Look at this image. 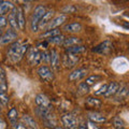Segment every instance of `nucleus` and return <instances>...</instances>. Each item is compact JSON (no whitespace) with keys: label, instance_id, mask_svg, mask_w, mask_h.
Listing matches in <instances>:
<instances>
[{"label":"nucleus","instance_id":"nucleus-20","mask_svg":"<svg viewBox=\"0 0 129 129\" xmlns=\"http://www.w3.org/2000/svg\"><path fill=\"white\" fill-rule=\"evenodd\" d=\"M16 21H17L18 29L24 30L25 28V16H24V12L22 10V8L17 9V14H16Z\"/></svg>","mask_w":129,"mask_h":129},{"label":"nucleus","instance_id":"nucleus-43","mask_svg":"<svg viewBox=\"0 0 129 129\" xmlns=\"http://www.w3.org/2000/svg\"><path fill=\"white\" fill-rule=\"evenodd\" d=\"M0 122H3V117H2V115H1V113H0Z\"/></svg>","mask_w":129,"mask_h":129},{"label":"nucleus","instance_id":"nucleus-5","mask_svg":"<svg viewBox=\"0 0 129 129\" xmlns=\"http://www.w3.org/2000/svg\"><path fill=\"white\" fill-rule=\"evenodd\" d=\"M38 74H39L40 78H41L43 81H45V82H50V81H52L54 79L53 71L46 66L40 67L38 69Z\"/></svg>","mask_w":129,"mask_h":129},{"label":"nucleus","instance_id":"nucleus-3","mask_svg":"<svg viewBox=\"0 0 129 129\" xmlns=\"http://www.w3.org/2000/svg\"><path fill=\"white\" fill-rule=\"evenodd\" d=\"M28 60L32 66H38L41 62V53L37 47H30L28 52Z\"/></svg>","mask_w":129,"mask_h":129},{"label":"nucleus","instance_id":"nucleus-8","mask_svg":"<svg viewBox=\"0 0 129 129\" xmlns=\"http://www.w3.org/2000/svg\"><path fill=\"white\" fill-rule=\"evenodd\" d=\"M67 19V16L64 14H61L57 16V17H55L54 19H52V21L48 23L47 25V29L48 30H52V29H57V28L61 25V24H63V22Z\"/></svg>","mask_w":129,"mask_h":129},{"label":"nucleus","instance_id":"nucleus-7","mask_svg":"<svg viewBox=\"0 0 129 129\" xmlns=\"http://www.w3.org/2000/svg\"><path fill=\"white\" fill-rule=\"evenodd\" d=\"M61 120H62L64 126H66L67 128H69V129H75L76 126H78V125H76L75 117L72 114H70V113H66V114H63L61 116Z\"/></svg>","mask_w":129,"mask_h":129},{"label":"nucleus","instance_id":"nucleus-25","mask_svg":"<svg viewBox=\"0 0 129 129\" xmlns=\"http://www.w3.org/2000/svg\"><path fill=\"white\" fill-rule=\"evenodd\" d=\"M86 106L89 107V108H99L101 106V101L99 99H96V98H87L86 100Z\"/></svg>","mask_w":129,"mask_h":129},{"label":"nucleus","instance_id":"nucleus-12","mask_svg":"<svg viewBox=\"0 0 129 129\" xmlns=\"http://www.w3.org/2000/svg\"><path fill=\"white\" fill-rule=\"evenodd\" d=\"M111 47H112V43L109 41V40H107V41L100 43L98 46H96L94 50H92V52H95V53H99V54H106Z\"/></svg>","mask_w":129,"mask_h":129},{"label":"nucleus","instance_id":"nucleus-26","mask_svg":"<svg viewBox=\"0 0 129 129\" xmlns=\"http://www.w3.org/2000/svg\"><path fill=\"white\" fill-rule=\"evenodd\" d=\"M63 40H64L63 36L58 35V36H55V37H53V38L47 39L46 41H47V43H52V44H62Z\"/></svg>","mask_w":129,"mask_h":129},{"label":"nucleus","instance_id":"nucleus-4","mask_svg":"<svg viewBox=\"0 0 129 129\" xmlns=\"http://www.w3.org/2000/svg\"><path fill=\"white\" fill-rule=\"evenodd\" d=\"M16 38H17V32L14 31L13 29H9L0 38V45H6V44L12 43L13 41H15Z\"/></svg>","mask_w":129,"mask_h":129},{"label":"nucleus","instance_id":"nucleus-13","mask_svg":"<svg viewBox=\"0 0 129 129\" xmlns=\"http://www.w3.org/2000/svg\"><path fill=\"white\" fill-rule=\"evenodd\" d=\"M87 74V70L86 69H78L74 70L73 72H71L69 75V81L73 82V81H79L81 79H83L84 76H86Z\"/></svg>","mask_w":129,"mask_h":129},{"label":"nucleus","instance_id":"nucleus-42","mask_svg":"<svg viewBox=\"0 0 129 129\" xmlns=\"http://www.w3.org/2000/svg\"><path fill=\"white\" fill-rule=\"evenodd\" d=\"M79 129H86V127L83 126V125H81V126H79Z\"/></svg>","mask_w":129,"mask_h":129},{"label":"nucleus","instance_id":"nucleus-45","mask_svg":"<svg viewBox=\"0 0 129 129\" xmlns=\"http://www.w3.org/2000/svg\"><path fill=\"white\" fill-rule=\"evenodd\" d=\"M1 109H2V103L0 102V110H1Z\"/></svg>","mask_w":129,"mask_h":129},{"label":"nucleus","instance_id":"nucleus-44","mask_svg":"<svg viewBox=\"0 0 129 129\" xmlns=\"http://www.w3.org/2000/svg\"><path fill=\"white\" fill-rule=\"evenodd\" d=\"M2 35H3V31H2L1 29H0V38H1V36H2Z\"/></svg>","mask_w":129,"mask_h":129},{"label":"nucleus","instance_id":"nucleus-24","mask_svg":"<svg viewBox=\"0 0 129 129\" xmlns=\"http://www.w3.org/2000/svg\"><path fill=\"white\" fill-rule=\"evenodd\" d=\"M60 35V30L58 29H52V30H46L44 34L41 35V38H45V39H50V38H53L55 36H58Z\"/></svg>","mask_w":129,"mask_h":129},{"label":"nucleus","instance_id":"nucleus-6","mask_svg":"<svg viewBox=\"0 0 129 129\" xmlns=\"http://www.w3.org/2000/svg\"><path fill=\"white\" fill-rule=\"evenodd\" d=\"M79 61V56L71 55V54H64L62 57V64L66 68H73Z\"/></svg>","mask_w":129,"mask_h":129},{"label":"nucleus","instance_id":"nucleus-34","mask_svg":"<svg viewBox=\"0 0 129 129\" xmlns=\"http://www.w3.org/2000/svg\"><path fill=\"white\" fill-rule=\"evenodd\" d=\"M85 127H86V129H100V128L96 125V123L91 122V120H89V119H88L87 122H86Z\"/></svg>","mask_w":129,"mask_h":129},{"label":"nucleus","instance_id":"nucleus-40","mask_svg":"<svg viewBox=\"0 0 129 129\" xmlns=\"http://www.w3.org/2000/svg\"><path fill=\"white\" fill-rule=\"evenodd\" d=\"M0 81H2V82H6V74H5V71L2 70L1 67H0Z\"/></svg>","mask_w":129,"mask_h":129},{"label":"nucleus","instance_id":"nucleus-30","mask_svg":"<svg viewBox=\"0 0 129 129\" xmlns=\"http://www.w3.org/2000/svg\"><path fill=\"white\" fill-rule=\"evenodd\" d=\"M78 89L80 91V94H87V92L89 91V86H88L87 84H85V83H81L79 85Z\"/></svg>","mask_w":129,"mask_h":129},{"label":"nucleus","instance_id":"nucleus-17","mask_svg":"<svg viewBox=\"0 0 129 129\" xmlns=\"http://www.w3.org/2000/svg\"><path fill=\"white\" fill-rule=\"evenodd\" d=\"M37 113L39 114V116H41V117H42L44 120H48V119H52V118H53V114L51 113L50 109H47V108L38 107Z\"/></svg>","mask_w":129,"mask_h":129},{"label":"nucleus","instance_id":"nucleus-11","mask_svg":"<svg viewBox=\"0 0 129 129\" xmlns=\"http://www.w3.org/2000/svg\"><path fill=\"white\" fill-rule=\"evenodd\" d=\"M36 103L38 104V107H42V108L50 109V107H51L50 100H48L47 97L43 94H39V95L36 96Z\"/></svg>","mask_w":129,"mask_h":129},{"label":"nucleus","instance_id":"nucleus-38","mask_svg":"<svg viewBox=\"0 0 129 129\" xmlns=\"http://www.w3.org/2000/svg\"><path fill=\"white\" fill-rule=\"evenodd\" d=\"M7 24H8L7 18L5 17V16H0V29H1L2 27L7 26Z\"/></svg>","mask_w":129,"mask_h":129},{"label":"nucleus","instance_id":"nucleus-15","mask_svg":"<svg viewBox=\"0 0 129 129\" xmlns=\"http://www.w3.org/2000/svg\"><path fill=\"white\" fill-rule=\"evenodd\" d=\"M63 30L67 32H71V34H78L82 30V25L80 23H70L63 27Z\"/></svg>","mask_w":129,"mask_h":129},{"label":"nucleus","instance_id":"nucleus-18","mask_svg":"<svg viewBox=\"0 0 129 129\" xmlns=\"http://www.w3.org/2000/svg\"><path fill=\"white\" fill-rule=\"evenodd\" d=\"M53 15H54V11H53V10H50V11L45 12V14L43 15V17L40 19L38 27H39V28H43L47 23L51 22V19H52V17H53Z\"/></svg>","mask_w":129,"mask_h":129},{"label":"nucleus","instance_id":"nucleus-16","mask_svg":"<svg viewBox=\"0 0 129 129\" xmlns=\"http://www.w3.org/2000/svg\"><path fill=\"white\" fill-rule=\"evenodd\" d=\"M87 117L89 120L94 123H103L106 122V116L100 114V113H97V112H89L87 114Z\"/></svg>","mask_w":129,"mask_h":129},{"label":"nucleus","instance_id":"nucleus-22","mask_svg":"<svg viewBox=\"0 0 129 129\" xmlns=\"http://www.w3.org/2000/svg\"><path fill=\"white\" fill-rule=\"evenodd\" d=\"M85 51V47L83 45H74V46H70V47H67L66 48V53L67 54H71V55H78L81 54Z\"/></svg>","mask_w":129,"mask_h":129},{"label":"nucleus","instance_id":"nucleus-39","mask_svg":"<svg viewBox=\"0 0 129 129\" xmlns=\"http://www.w3.org/2000/svg\"><path fill=\"white\" fill-rule=\"evenodd\" d=\"M13 126H14V129H26V126L23 123H15Z\"/></svg>","mask_w":129,"mask_h":129},{"label":"nucleus","instance_id":"nucleus-28","mask_svg":"<svg viewBox=\"0 0 129 129\" xmlns=\"http://www.w3.org/2000/svg\"><path fill=\"white\" fill-rule=\"evenodd\" d=\"M113 125H114V127L116 129H124L125 128V124L123 122V119L118 117V116L114 117V119H113Z\"/></svg>","mask_w":129,"mask_h":129},{"label":"nucleus","instance_id":"nucleus-32","mask_svg":"<svg viewBox=\"0 0 129 129\" xmlns=\"http://www.w3.org/2000/svg\"><path fill=\"white\" fill-rule=\"evenodd\" d=\"M116 94L118 95V97H127V95H128V88L126 87V86H124V87H122L120 89H118V91L116 92Z\"/></svg>","mask_w":129,"mask_h":129},{"label":"nucleus","instance_id":"nucleus-29","mask_svg":"<svg viewBox=\"0 0 129 129\" xmlns=\"http://www.w3.org/2000/svg\"><path fill=\"white\" fill-rule=\"evenodd\" d=\"M101 79L99 75H90L89 78H87L86 79V82H85V84H87L88 86L89 85H92V84H95L96 82H98V81Z\"/></svg>","mask_w":129,"mask_h":129},{"label":"nucleus","instance_id":"nucleus-19","mask_svg":"<svg viewBox=\"0 0 129 129\" xmlns=\"http://www.w3.org/2000/svg\"><path fill=\"white\" fill-rule=\"evenodd\" d=\"M82 43V40L80 38H75V37H70V38H67L63 40L62 42V45L67 47H70V46H74V45H80Z\"/></svg>","mask_w":129,"mask_h":129},{"label":"nucleus","instance_id":"nucleus-14","mask_svg":"<svg viewBox=\"0 0 129 129\" xmlns=\"http://www.w3.org/2000/svg\"><path fill=\"white\" fill-rule=\"evenodd\" d=\"M16 14H17V9L16 8H14L13 10H12L10 12L9 14V17H8L7 21L9 22L10 26L12 27V29H13L14 31L18 29V25H17V21H16Z\"/></svg>","mask_w":129,"mask_h":129},{"label":"nucleus","instance_id":"nucleus-46","mask_svg":"<svg viewBox=\"0 0 129 129\" xmlns=\"http://www.w3.org/2000/svg\"><path fill=\"white\" fill-rule=\"evenodd\" d=\"M54 129H62V128H60V127H55Z\"/></svg>","mask_w":129,"mask_h":129},{"label":"nucleus","instance_id":"nucleus-41","mask_svg":"<svg viewBox=\"0 0 129 129\" xmlns=\"http://www.w3.org/2000/svg\"><path fill=\"white\" fill-rule=\"evenodd\" d=\"M47 44H48V43H47V41H45L44 43H41V44H39V46H41V47L43 46V48H45V47H46V45H47Z\"/></svg>","mask_w":129,"mask_h":129},{"label":"nucleus","instance_id":"nucleus-10","mask_svg":"<svg viewBox=\"0 0 129 129\" xmlns=\"http://www.w3.org/2000/svg\"><path fill=\"white\" fill-rule=\"evenodd\" d=\"M14 5L11 1H0V16H3L14 9Z\"/></svg>","mask_w":129,"mask_h":129},{"label":"nucleus","instance_id":"nucleus-36","mask_svg":"<svg viewBox=\"0 0 129 129\" xmlns=\"http://www.w3.org/2000/svg\"><path fill=\"white\" fill-rule=\"evenodd\" d=\"M107 88H108V84H104L103 86H101V87H100L98 90H97V91L95 92V95H97V96H98V95H103L104 92H106Z\"/></svg>","mask_w":129,"mask_h":129},{"label":"nucleus","instance_id":"nucleus-2","mask_svg":"<svg viewBox=\"0 0 129 129\" xmlns=\"http://www.w3.org/2000/svg\"><path fill=\"white\" fill-rule=\"evenodd\" d=\"M45 12H46V10L43 6H37L35 8V11H34V13H32V16H31V23H30L31 30L34 32L38 31L39 22H40V19L43 17V15L45 14Z\"/></svg>","mask_w":129,"mask_h":129},{"label":"nucleus","instance_id":"nucleus-31","mask_svg":"<svg viewBox=\"0 0 129 129\" xmlns=\"http://www.w3.org/2000/svg\"><path fill=\"white\" fill-rule=\"evenodd\" d=\"M61 11L63 12V13H74V12L76 11V8L74 6H72V5H68L66 7H63Z\"/></svg>","mask_w":129,"mask_h":129},{"label":"nucleus","instance_id":"nucleus-1","mask_svg":"<svg viewBox=\"0 0 129 129\" xmlns=\"http://www.w3.org/2000/svg\"><path fill=\"white\" fill-rule=\"evenodd\" d=\"M28 47H29V44H27V43L21 44L19 42H15L14 44H12L11 47L9 48L8 55L11 57L13 62H18L19 60L23 58L24 54L27 52Z\"/></svg>","mask_w":129,"mask_h":129},{"label":"nucleus","instance_id":"nucleus-21","mask_svg":"<svg viewBox=\"0 0 129 129\" xmlns=\"http://www.w3.org/2000/svg\"><path fill=\"white\" fill-rule=\"evenodd\" d=\"M50 63L53 68H57L59 64V55L56 50H52L50 52Z\"/></svg>","mask_w":129,"mask_h":129},{"label":"nucleus","instance_id":"nucleus-35","mask_svg":"<svg viewBox=\"0 0 129 129\" xmlns=\"http://www.w3.org/2000/svg\"><path fill=\"white\" fill-rule=\"evenodd\" d=\"M0 102L2 103V106H7L9 102V98H8L7 94H0Z\"/></svg>","mask_w":129,"mask_h":129},{"label":"nucleus","instance_id":"nucleus-27","mask_svg":"<svg viewBox=\"0 0 129 129\" xmlns=\"http://www.w3.org/2000/svg\"><path fill=\"white\" fill-rule=\"evenodd\" d=\"M17 116H18L17 111H16V109H14V108H12L9 111V113H8V117H9V119L11 120V123L13 125L16 123V120H17Z\"/></svg>","mask_w":129,"mask_h":129},{"label":"nucleus","instance_id":"nucleus-33","mask_svg":"<svg viewBox=\"0 0 129 129\" xmlns=\"http://www.w3.org/2000/svg\"><path fill=\"white\" fill-rule=\"evenodd\" d=\"M41 61L50 62V53L47 51H43L41 53Z\"/></svg>","mask_w":129,"mask_h":129},{"label":"nucleus","instance_id":"nucleus-23","mask_svg":"<svg viewBox=\"0 0 129 129\" xmlns=\"http://www.w3.org/2000/svg\"><path fill=\"white\" fill-rule=\"evenodd\" d=\"M22 123L24 125H26V126H29L32 129H37L38 128L37 122H36V120L32 118L31 116H29V115H24L22 117Z\"/></svg>","mask_w":129,"mask_h":129},{"label":"nucleus","instance_id":"nucleus-9","mask_svg":"<svg viewBox=\"0 0 129 129\" xmlns=\"http://www.w3.org/2000/svg\"><path fill=\"white\" fill-rule=\"evenodd\" d=\"M119 83H117V82H112V83H110L108 85V88H107V90H106V92H104V97H107V98H109V97H112V96H114V95H116V92L118 91V89H119Z\"/></svg>","mask_w":129,"mask_h":129},{"label":"nucleus","instance_id":"nucleus-37","mask_svg":"<svg viewBox=\"0 0 129 129\" xmlns=\"http://www.w3.org/2000/svg\"><path fill=\"white\" fill-rule=\"evenodd\" d=\"M7 84L6 82H2V81H0V94H7Z\"/></svg>","mask_w":129,"mask_h":129}]
</instances>
